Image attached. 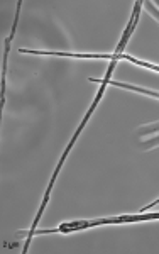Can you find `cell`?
Listing matches in <instances>:
<instances>
[{
    "instance_id": "7a4b0ae2",
    "label": "cell",
    "mask_w": 159,
    "mask_h": 254,
    "mask_svg": "<svg viewBox=\"0 0 159 254\" xmlns=\"http://www.w3.org/2000/svg\"><path fill=\"white\" fill-rule=\"evenodd\" d=\"M146 5H148V9H149L151 12H154V14H156V17L159 19V12H158L156 9H154V5H153V3H151V2H148V3H146Z\"/></svg>"
},
{
    "instance_id": "6da1fadb",
    "label": "cell",
    "mask_w": 159,
    "mask_h": 254,
    "mask_svg": "<svg viewBox=\"0 0 159 254\" xmlns=\"http://www.w3.org/2000/svg\"><path fill=\"white\" fill-rule=\"evenodd\" d=\"M92 81H97V83H112V85H115V87H122V88H127V90H134V92H141V93H146V95H151V97H158L159 98V93L156 92H148V90H142L139 87H132V85H125V83H119V81H112V80H108V78H105V80H95V78H90Z\"/></svg>"
}]
</instances>
